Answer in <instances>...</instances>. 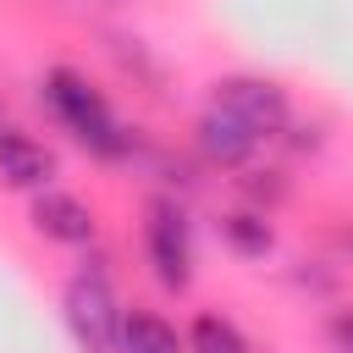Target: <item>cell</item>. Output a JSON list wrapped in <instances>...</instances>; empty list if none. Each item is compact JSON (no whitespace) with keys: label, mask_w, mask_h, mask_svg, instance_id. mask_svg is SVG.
<instances>
[{"label":"cell","mask_w":353,"mask_h":353,"mask_svg":"<svg viewBox=\"0 0 353 353\" xmlns=\"http://www.w3.org/2000/svg\"><path fill=\"white\" fill-rule=\"evenodd\" d=\"M33 226H39V237H50V243H88V237H94V210H88L77 193L44 188V193H33Z\"/></svg>","instance_id":"8992f818"},{"label":"cell","mask_w":353,"mask_h":353,"mask_svg":"<svg viewBox=\"0 0 353 353\" xmlns=\"http://www.w3.org/2000/svg\"><path fill=\"white\" fill-rule=\"evenodd\" d=\"M215 105H226L232 116H243L259 138H270V132L287 127V94L276 83H265V77H226L221 94H215Z\"/></svg>","instance_id":"3957f363"},{"label":"cell","mask_w":353,"mask_h":353,"mask_svg":"<svg viewBox=\"0 0 353 353\" xmlns=\"http://www.w3.org/2000/svg\"><path fill=\"white\" fill-rule=\"evenodd\" d=\"M55 176V154L44 143H33L17 127H0V182L11 188H44Z\"/></svg>","instance_id":"52a82bcc"},{"label":"cell","mask_w":353,"mask_h":353,"mask_svg":"<svg viewBox=\"0 0 353 353\" xmlns=\"http://www.w3.org/2000/svg\"><path fill=\"white\" fill-rule=\"evenodd\" d=\"M226 243L237 248V254H270V226H265V215H226Z\"/></svg>","instance_id":"30bf717a"},{"label":"cell","mask_w":353,"mask_h":353,"mask_svg":"<svg viewBox=\"0 0 353 353\" xmlns=\"http://www.w3.org/2000/svg\"><path fill=\"white\" fill-rule=\"evenodd\" d=\"M188 347L193 353H248V336L226 320V314H199L188 325Z\"/></svg>","instance_id":"9c48e42d"},{"label":"cell","mask_w":353,"mask_h":353,"mask_svg":"<svg viewBox=\"0 0 353 353\" xmlns=\"http://www.w3.org/2000/svg\"><path fill=\"white\" fill-rule=\"evenodd\" d=\"M66 325L83 353H121V309L105 276H72L66 281Z\"/></svg>","instance_id":"7a4b0ae2"},{"label":"cell","mask_w":353,"mask_h":353,"mask_svg":"<svg viewBox=\"0 0 353 353\" xmlns=\"http://www.w3.org/2000/svg\"><path fill=\"white\" fill-rule=\"evenodd\" d=\"M50 105H55V116L72 127V138L77 143H88L94 154H121L127 149V138H121V127H116V116H110V105L99 99V88L94 83H83L77 72H50Z\"/></svg>","instance_id":"6da1fadb"},{"label":"cell","mask_w":353,"mask_h":353,"mask_svg":"<svg viewBox=\"0 0 353 353\" xmlns=\"http://www.w3.org/2000/svg\"><path fill=\"white\" fill-rule=\"evenodd\" d=\"M121 353H182V342L160 314H132L121 320Z\"/></svg>","instance_id":"ba28073f"},{"label":"cell","mask_w":353,"mask_h":353,"mask_svg":"<svg viewBox=\"0 0 353 353\" xmlns=\"http://www.w3.org/2000/svg\"><path fill=\"white\" fill-rule=\"evenodd\" d=\"M149 265H154V276H160L171 292H182L188 276H193V254H188L182 215H171L165 204H154V215H149Z\"/></svg>","instance_id":"277c9868"},{"label":"cell","mask_w":353,"mask_h":353,"mask_svg":"<svg viewBox=\"0 0 353 353\" xmlns=\"http://www.w3.org/2000/svg\"><path fill=\"white\" fill-rule=\"evenodd\" d=\"M331 342H336L342 353H353V314H336V320H331Z\"/></svg>","instance_id":"8fae6325"},{"label":"cell","mask_w":353,"mask_h":353,"mask_svg":"<svg viewBox=\"0 0 353 353\" xmlns=\"http://www.w3.org/2000/svg\"><path fill=\"white\" fill-rule=\"evenodd\" d=\"M199 149H204L215 165H243V160L259 149V132H254L243 116H232L226 105H210V110L199 116Z\"/></svg>","instance_id":"5b68a950"}]
</instances>
